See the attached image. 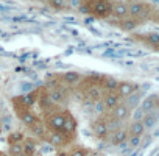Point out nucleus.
Listing matches in <instances>:
<instances>
[{"label":"nucleus","instance_id":"nucleus-1","mask_svg":"<svg viewBox=\"0 0 159 156\" xmlns=\"http://www.w3.org/2000/svg\"><path fill=\"white\" fill-rule=\"evenodd\" d=\"M91 7H92V13L98 17H106L108 14L112 13V3H109V2H102L100 0V2L91 3Z\"/></svg>","mask_w":159,"mask_h":156},{"label":"nucleus","instance_id":"nucleus-2","mask_svg":"<svg viewBox=\"0 0 159 156\" xmlns=\"http://www.w3.org/2000/svg\"><path fill=\"white\" fill-rule=\"evenodd\" d=\"M117 89H119V97H129L134 94L137 86H136V83H131V81H122V83H119Z\"/></svg>","mask_w":159,"mask_h":156},{"label":"nucleus","instance_id":"nucleus-3","mask_svg":"<svg viewBox=\"0 0 159 156\" xmlns=\"http://www.w3.org/2000/svg\"><path fill=\"white\" fill-rule=\"evenodd\" d=\"M147 8L142 2H134L128 7V14H131L133 17H139V16H145Z\"/></svg>","mask_w":159,"mask_h":156},{"label":"nucleus","instance_id":"nucleus-4","mask_svg":"<svg viewBox=\"0 0 159 156\" xmlns=\"http://www.w3.org/2000/svg\"><path fill=\"white\" fill-rule=\"evenodd\" d=\"M64 122H66V117L62 116V114H55V116H52L50 117V120H48V123H50V126L55 130V131H62V128H64Z\"/></svg>","mask_w":159,"mask_h":156},{"label":"nucleus","instance_id":"nucleus-5","mask_svg":"<svg viewBox=\"0 0 159 156\" xmlns=\"http://www.w3.org/2000/svg\"><path fill=\"white\" fill-rule=\"evenodd\" d=\"M156 94H153L151 97H147L143 102H142V111L145 112V114H148V112H151V111H154V108H156Z\"/></svg>","mask_w":159,"mask_h":156},{"label":"nucleus","instance_id":"nucleus-6","mask_svg":"<svg viewBox=\"0 0 159 156\" xmlns=\"http://www.w3.org/2000/svg\"><path fill=\"white\" fill-rule=\"evenodd\" d=\"M129 116V108L126 105H117L114 108V117L116 120H123Z\"/></svg>","mask_w":159,"mask_h":156},{"label":"nucleus","instance_id":"nucleus-7","mask_svg":"<svg viewBox=\"0 0 159 156\" xmlns=\"http://www.w3.org/2000/svg\"><path fill=\"white\" fill-rule=\"evenodd\" d=\"M19 117H20V120H22L25 125H28V126H31V125H34V123L38 122L36 116H34V114H31V112H30V111H27V109L19 111Z\"/></svg>","mask_w":159,"mask_h":156},{"label":"nucleus","instance_id":"nucleus-8","mask_svg":"<svg viewBox=\"0 0 159 156\" xmlns=\"http://www.w3.org/2000/svg\"><path fill=\"white\" fill-rule=\"evenodd\" d=\"M126 139H128V133H126V131H123V130H117V131H114V133H112V136H111V142H112V144H116V145L123 144Z\"/></svg>","mask_w":159,"mask_h":156},{"label":"nucleus","instance_id":"nucleus-9","mask_svg":"<svg viewBox=\"0 0 159 156\" xmlns=\"http://www.w3.org/2000/svg\"><path fill=\"white\" fill-rule=\"evenodd\" d=\"M103 103H105V108H106V109H114V108L119 105V95H116V94H108V95L103 99Z\"/></svg>","mask_w":159,"mask_h":156},{"label":"nucleus","instance_id":"nucleus-10","mask_svg":"<svg viewBox=\"0 0 159 156\" xmlns=\"http://www.w3.org/2000/svg\"><path fill=\"white\" fill-rule=\"evenodd\" d=\"M92 130H94V134L97 137H105L108 134V128H106V123L105 122H95L92 125Z\"/></svg>","mask_w":159,"mask_h":156},{"label":"nucleus","instance_id":"nucleus-11","mask_svg":"<svg viewBox=\"0 0 159 156\" xmlns=\"http://www.w3.org/2000/svg\"><path fill=\"white\" fill-rule=\"evenodd\" d=\"M140 122H142L143 128H153L157 122V116L153 114V112H148V114L143 116V120H140Z\"/></svg>","mask_w":159,"mask_h":156},{"label":"nucleus","instance_id":"nucleus-12","mask_svg":"<svg viewBox=\"0 0 159 156\" xmlns=\"http://www.w3.org/2000/svg\"><path fill=\"white\" fill-rule=\"evenodd\" d=\"M112 13L117 17H125L128 14V5L126 3H116V5H112Z\"/></svg>","mask_w":159,"mask_h":156},{"label":"nucleus","instance_id":"nucleus-13","mask_svg":"<svg viewBox=\"0 0 159 156\" xmlns=\"http://www.w3.org/2000/svg\"><path fill=\"white\" fill-rule=\"evenodd\" d=\"M50 100L53 102V103H61V102H64V91L62 89H59V88H56V89H53L52 92H50Z\"/></svg>","mask_w":159,"mask_h":156},{"label":"nucleus","instance_id":"nucleus-14","mask_svg":"<svg viewBox=\"0 0 159 156\" xmlns=\"http://www.w3.org/2000/svg\"><path fill=\"white\" fill-rule=\"evenodd\" d=\"M62 80L67 85H75L76 81H80V75H78V72H66L62 75Z\"/></svg>","mask_w":159,"mask_h":156},{"label":"nucleus","instance_id":"nucleus-15","mask_svg":"<svg viewBox=\"0 0 159 156\" xmlns=\"http://www.w3.org/2000/svg\"><path fill=\"white\" fill-rule=\"evenodd\" d=\"M88 100H91V102H97V100H100V97H102V92H100V89L97 88V86H92V88H89L88 89Z\"/></svg>","mask_w":159,"mask_h":156},{"label":"nucleus","instance_id":"nucleus-16","mask_svg":"<svg viewBox=\"0 0 159 156\" xmlns=\"http://www.w3.org/2000/svg\"><path fill=\"white\" fill-rule=\"evenodd\" d=\"M129 131H131V134H133V136H137V137H140V136L143 134L145 128H143L142 122H133V123H131V128H129Z\"/></svg>","mask_w":159,"mask_h":156},{"label":"nucleus","instance_id":"nucleus-17","mask_svg":"<svg viewBox=\"0 0 159 156\" xmlns=\"http://www.w3.org/2000/svg\"><path fill=\"white\" fill-rule=\"evenodd\" d=\"M20 102H22L24 106H31L36 102V94L34 92H28V94H25V95L20 97Z\"/></svg>","mask_w":159,"mask_h":156},{"label":"nucleus","instance_id":"nucleus-18","mask_svg":"<svg viewBox=\"0 0 159 156\" xmlns=\"http://www.w3.org/2000/svg\"><path fill=\"white\" fill-rule=\"evenodd\" d=\"M75 125H76V123H75V119H73V117H66L62 133H67V134L73 133V131H75Z\"/></svg>","mask_w":159,"mask_h":156},{"label":"nucleus","instance_id":"nucleus-19","mask_svg":"<svg viewBox=\"0 0 159 156\" xmlns=\"http://www.w3.org/2000/svg\"><path fill=\"white\" fill-rule=\"evenodd\" d=\"M31 131H33V134L38 136V137H44V136H45V128H44V125L39 123V122H36L34 125H31Z\"/></svg>","mask_w":159,"mask_h":156},{"label":"nucleus","instance_id":"nucleus-20","mask_svg":"<svg viewBox=\"0 0 159 156\" xmlns=\"http://www.w3.org/2000/svg\"><path fill=\"white\" fill-rule=\"evenodd\" d=\"M8 140H10V144H11V145H13V144H19V142H22V140H24V134H22V133H19V131L11 133V134H10V137H8Z\"/></svg>","mask_w":159,"mask_h":156},{"label":"nucleus","instance_id":"nucleus-21","mask_svg":"<svg viewBox=\"0 0 159 156\" xmlns=\"http://www.w3.org/2000/svg\"><path fill=\"white\" fill-rule=\"evenodd\" d=\"M50 142H52L53 145H61V144L64 142V139H62V134H59L58 131H55V133L50 136Z\"/></svg>","mask_w":159,"mask_h":156},{"label":"nucleus","instance_id":"nucleus-22","mask_svg":"<svg viewBox=\"0 0 159 156\" xmlns=\"http://www.w3.org/2000/svg\"><path fill=\"white\" fill-rule=\"evenodd\" d=\"M10 153H11L13 156H17V154L24 153V145H22V144H13V145L10 147Z\"/></svg>","mask_w":159,"mask_h":156},{"label":"nucleus","instance_id":"nucleus-23","mask_svg":"<svg viewBox=\"0 0 159 156\" xmlns=\"http://www.w3.org/2000/svg\"><path fill=\"white\" fill-rule=\"evenodd\" d=\"M34 150H36L34 144H33L31 140H27V142H25V145H24V154H25V156H27V154H33V153H34Z\"/></svg>","mask_w":159,"mask_h":156},{"label":"nucleus","instance_id":"nucleus-24","mask_svg":"<svg viewBox=\"0 0 159 156\" xmlns=\"http://www.w3.org/2000/svg\"><path fill=\"white\" fill-rule=\"evenodd\" d=\"M105 103H103V100H97V102H94V111L95 112H98V114H102V112H105Z\"/></svg>","mask_w":159,"mask_h":156},{"label":"nucleus","instance_id":"nucleus-25","mask_svg":"<svg viewBox=\"0 0 159 156\" xmlns=\"http://www.w3.org/2000/svg\"><path fill=\"white\" fill-rule=\"evenodd\" d=\"M136 25H137V22H134V21H125V22H122V28H123V30H126V31L134 30V28H136Z\"/></svg>","mask_w":159,"mask_h":156},{"label":"nucleus","instance_id":"nucleus-26","mask_svg":"<svg viewBox=\"0 0 159 156\" xmlns=\"http://www.w3.org/2000/svg\"><path fill=\"white\" fill-rule=\"evenodd\" d=\"M117 86H119V83L114 80V78H109V80H106V85H105V88H106V89L114 91V89H117Z\"/></svg>","mask_w":159,"mask_h":156},{"label":"nucleus","instance_id":"nucleus-27","mask_svg":"<svg viewBox=\"0 0 159 156\" xmlns=\"http://www.w3.org/2000/svg\"><path fill=\"white\" fill-rule=\"evenodd\" d=\"M119 126H120V122L119 120H112L111 123H106V128H108V131H117L119 130Z\"/></svg>","mask_w":159,"mask_h":156},{"label":"nucleus","instance_id":"nucleus-28","mask_svg":"<svg viewBox=\"0 0 159 156\" xmlns=\"http://www.w3.org/2000/svg\"><path fill=\"white\" fill-rule=\"evenodd\" d=\"M147 41H148L150 44L156 45V44L159 42V34H157V33H151V34H148V36H147Z\"/></svg>","mask_w":159,"mask_h":156},{"label":"nucleus","instance_id":"nucleus-29","mask_svg":"<svg viewBox=\"0 0 159 156\" xmlns=\"http://www.w3.org/2000/svg\"><path fill=\"white\" fill-rule=\"evenodd\" d=\"M137 102H139V95H137V94H136V95L133 94V95H129V99H128V105H126V106H128V108H129V106H136Z\"/></svg>","mask_w":159,"mask_h":156},{"label":"nucleus","instance_id":"nucleus-30","mask_svg":"<svg viewBox=\"0 0 159 156\" xmlns=\"http://www.w3.org/2000/svg\"><path fill=\"white\" fill-rule=\"evenodd\" d=\"M70 156H88V151L83 150V148H75V150L70 153Z\"/></svg>","mask_w":159,"mask_h":156},{"label":"nucleus","instance_id":"nucleus-31","mask_svg":"<svg viewBox=\"0 0 159 156\" xmlns=\"http://www.w3.org/2000/svg\"><path fill=\"white\" fill-rule=\"evenodd\" d=\"M143 116H145V112L139 108V109H136V112H134V122H140L142 119H143Z\"/></svg>","mask_w":159,"mask_h":156},{"label":"nucleus","instance_id":"nucleus-32","mask_svg":"<svg viewBox=\"0 0 159 156\" xmlns=\"http://www.w3.org/2000/svg\"><path fill=\"white\" fill-rule=\"evenodd\" d=\"M139 144H140V137L133 136V137L129 139V147H139Z\"/></svg>","mask_w":159,"mask_h":156},{"label":"nucleus","instance_id":"nucleus-33","mask_svg":"<svg viewBox=\"0 0 159 156\" xmlns=\"http://www.w3.org/2000/svg\"><path fill=\"white\" fill-rule=\"evenodd\" d=\"M52 5H53V7H58V8H61V7H62V2H53Z\"/></svg>","mask_w":159,"mask_h":156},{"label":"nucleus","instance_id":"nucleus-34","mask_svg":"<svg viewBox=\"0 0 159 156\" xmlns=\"http://www.w3.org/2000/svg\"><path fill=\"white\" fill-rule=\"evenodd\" d=\"M17 156H25V154H24V153H20V154H17Z\"/></svg>","mask_w":159,"mask_h":156},{"label":"nucleus","instance_id":"nucleus-35","mask_svg":"<svg viewBox=\"0 0 159 156\" xmlns=\"http://www.w3.org/2000/svg\"><path fill=\"white\" fill-rule=\"evenodd\" d=\"M59 156H66V154H59Z\"/></svg>","mask_w":159,"mask_h":156}]
</instances>
